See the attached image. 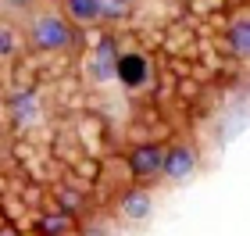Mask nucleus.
Here are the masks:
<instances>
[{
    "instance_id": "obj_1",
    "label": "nucleus",
    "mask_w": 250,
    "mask_h": 236,
    "mask_svg": "<svg viewBox=\"0 0 250 236\" xmlns=\"http://www.w3.org/2000/svg\"><path fill=\"white\" fill-rule=\"evenodd\" d=\"M18 36L40 54H64L75 47V25L64 18L58 0H36V7L18 21Z\"/></svg>"
},
{
    "instance_id": "obj_2",
    "label": "nucleus",
    "mask_w": 250,
    "mask_h": 236,
    "mask_svg": "<svg viewBox=\"0 0 250 236\" xmlns=\"http://www.w3.org/2000/svg\"><path fill=\"white\" fill-rule=\"evenodd\" d=\"M197 172V147L186 140L172 143V147H165V157H161V179L168 183H186V179Z\"/></svg>"
},
{
    "instance_id": "obj_3",
    "label": "nucleus",
    "mask_w": 250,
    "mask_h": 236,
    "mask_svg": "<svg viewBox=\"0 0 250 236\" xmlns=\"http://www.w3.org/2000/svg\"><path fill=\"white\" fill-rule=\"evenodd\" d=\"M161 157H165L161 143H140V147H132L129 168H132L136 183H157L161 179Z\"/></svg>"
},
{
    "instance_id": "obj_4",
    "label": "nucleus",
    "mask_w": 250,
    "mask_h": 236,
    "mask_svg": "<svg viewBox=\"0 0 250 236\" xmlns=\"http://www.w3.org/2000/svg\"><path fill=\"white\" fill-rule=\"evenodd\" d=\"M225 43H229V50L240 61L250 58V18H247V11H240V15L232 18V25L225 29Z\"/></svg>"
},
{
    "instance_id": "obj_5",
    "label": "nucleus",
    "mask_w": 250,
    "mask_h": 236,
    "mask_svg": "<svg viewBox=\"0 0 250 236\" xmlns=\"http://www.w3.org/2000/svg\"><path fill=\"white\" fill-rule=\"evenodd\" d=\"M115 72L122 75L125 86H143L150 79V64H146L143 54H125V58L115 61Z\"/></svg>"
},
{
    "instance_id": "obj_6",
    "label": "nucleus",
    "mask_w": 250,
    "mask_h": 236,
    "mask_svg": "<svg viewBox=\"0 0 250 236\" xmlns=\"http://www.w3.org/2000/svg\"><path fill=\"white\" fill-rule=\"evenodd\" d=\"M118 211H122V215L129 218V222H143L146 215H150V193H146V190H140V186L125 190Z\"/></svg>"
},
{
    "instance_id": "obj_7",
    "label": "nucleus",
    "mask_w": 250,
    "mask_h": 236,
    "mask_svg": "<svg viewBox=\"0 0 250 236\" xmlns=\"http://www.w3.org/2000/svg\"><path fill=\"white\" fill-rule=\"evenodd\" d=\"M58 7L64 11V18L72 25H97V0H58Z\"/></svg>"
},
{
    "instance_id": "obj_8",
    "label": "nucleus",
    "mask_w": 250,
    "mask_h": 236,
    "mask_svg": "<svg viewBox=\"0 0 250 236\" xmlns=\"http://www.w3.org/2000/svg\"><path fill=\"white\" fill-rule=\"evenodd\" d=\"M18 25L15 21H7V18H0V64H7L11 58L18 54Z\"/></svg>"
},
{
    "instance_id": "obj_9",
    "label": "nucleus",
    "mask_w": 250,
    "mask_h": 236,
    "mask_svg": "<svg viewBox=\"0 0 250 236\" xmlns=\"http://www.w3.org/2000/svg\"><path fill=\"white\" fill-rule=\"evenodd\" d=\"M129 0H97V18L100 21H122L129 18Z\"/></svg>"
},
{
    "instance_id": "obj_10",
    "label": "nucleus",
    "mask_w": 250,
    "mask_h": 236,
    "mask_svg": "<svg viewBox=\"0 0 250 236\" xmlns=\"http://www.w3.org/2000/svg\"><path fill=\"white\" fill-rule=\"evenodd\" d=\"M115 43H111V40H104V43H100V50H97V64H93V75L97 79H107L111 72H115Z\"/></svg>"
},
{
    "instance_id": "obj_11",
    "label": "nucleus",
    "mask_w": 250,
    "mask_h": 236,
    "mask_svg": "<svg viewBox=\"0 0 250 236\" xmlns=\"http://www.w3.org/2000/svg\"><path fill=\"white\" fill-rule=\"evenodd\" d=\"M32 7H36V0H0V18H7V21L18 25Z\"/></svg>"
},
{
    "instance_id": "obj_12",
    "label": "nucleus",
    "mask_w": 250,
    "mask_h": 236,
    "mask_svg": "<svg viewBox=\"0 0 250 236\" xmlns=\"http://www.w3.org/2000/svg\"><path fill=\"white\" fill-rule=\"evenodd\" d=\"M0 236H18L15 229H0Z\"/></svg>"
}]
</instances>
